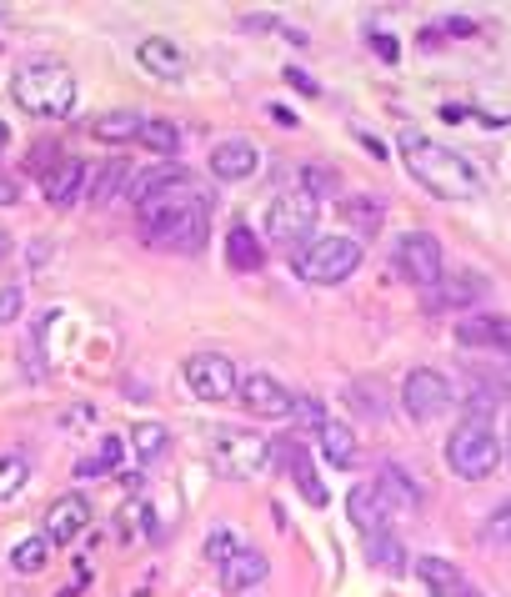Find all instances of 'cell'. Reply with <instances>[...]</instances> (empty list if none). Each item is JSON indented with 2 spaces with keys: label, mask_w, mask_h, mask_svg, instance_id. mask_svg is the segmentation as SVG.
<instances>
[{
  "label": "cell",
  "mask_w": 511,
  "mask_h": 597,
  "mask_svg": "<svg viewBox=\"0 0 511 597\" xmlns=\"http://www.w3.org/2000/svg\"><path fill=\"white\" fill-rule=\"evenodd\" d=\"M346 517H351V527L366 537V532H381V527L391 522V507L376 497V487H371V482H361V487H351V492H346Z\"/></svg>",
  "instance_id": "cell-20"
},
{
  "label": "cell",
  "mask_w": 511,
  "mask_h": 597,
  "mask_svg": "<svg viewBox=\"0 0 511 597\" xmlns=\"http://www.w3.org/2000/svg\"><path fill=\"white\" fill-rule=\"evenodd\" d=\"M116 527H121V537H141V532H151V527H156L151 502H146L141 492H131V497L121 502V512H116Z\"/></svg>",
  "instance_id": "cell-34"
},
{
  "label": "cell",
  "mask_w": 511,
  "mask_h": 597,
  "mask_svg": "<svg viewBox=\"0 0 511 597\" xmlns=\"http://www.w3.org/2000/svg\"><path fill=\"white\" fill-rule=\"evenodd\" d=\"M416 577L426 582V592L431 597H481L446 557H436V552H426V557H416Z\"/></svg>",
  "instance_id": "cell-16"
},
{
  "label": "cell",
  "mask_w": 511,
  "mask_h": 597,
  "mask_svg": "<svg viewBox=\"0 0 511 597\" xmlns=\"http://www.w3.org/2000/svg\"><path fill=\"white\" fill-rule=\"evenodd\" d=\"M136 211H141V241L156 246V251H186L191 256V251H201L211 241V211H216V201L191 176H176L171 186H161Z\"/></svg>",
  "instance_id": "cell-1"
},
{
  "label": "cell",
  "mask_w": 511,
  "mask_h": 597,
  "mask_svg": "<svg viewBox=\"0 0 511 597\" xmlns=\"http://www.w3.org/2000/svg\"><path fill=\"white\" fill-rule=\"evenodd\" d=\"M346 402H351L361 417H371V422H381L386 407H391V402H386V387H381L376 377H351V382H346Z\"/></svg>",
  "instance_id": "cell-29"
},
{
  "label": "cell",
  "mask_w": 511,
  "mask_h": 597,
  "mask_svg": "<svg viewBox=\"0 0 511 597\" xmlns=\"http://www.w3.org/2000/svg\"><path fill=\"white\" fill-rule=\"evenodd\" d=\"M16 201H21V181L0 171V206H16Z\"/></svg>",
  "instance_id": "cell-44"
},
{
  "label": "cell",
  "mask_w": 511,
  "mask_h": 597,
  "mask_svg": "<svg viewBox=\"0 0 511 597\" xmlns=\"http://www.w3.org/2000/svg\"><path fill=\"white\" fill-rule=\"evenodd\" d=\"M6 141H11V131H6V121H0V151H6Z\"/></svg>",
  "instance_id": "cell-48"
},
{
  "label": "cell",
  "mask_w": 511,
  "mask_h": 597,
  "mask_svg": "<svg viewBox=\"0 0 511 597\" xmlns=\"http://www.w3.org/2000/svg\"><path fill=\"white\" fill-rule=\"evenodd\" d=\"M341 216H346L361 236H371V231L381 226V201H371V196H346V201H341Z\"/></svg>",
  "instance_id": "cell-36"
},
{
  "label": "cell",
  "mask_w": 511,
  "mask_h": 597,
  "mask_svg": "<svg viewBox=\"0 0 511 597\" xmlns=\"http://www.w3.org/2000/svg\"><path fill=\"white\" fill-rule=\"evenodd\" d=\"M456 347H461V352H466V347H486V352L511 357V322H506V317H471V322L456 327Z\"/></svg>",
  "instance_id": "cell-18"
},
{
  "label": "cell",
  "mask_w": 511,
  "mask_h": 597,
  "mask_svg": "<svg viewBox=\"0 0 511 597\" xmlns=\"http://www.w3.org/2000/svg\"><path fill=\"white\" fill-rule=\"evenodd\" d=\"M446 467L461 482H481V477H491L501 467V442H496V432H491L486 417H466V422L451 427V437H446Z\"/></svg>",
  "instance_id": "cell-5"
},
{
  "label": "cell",
  "mask_w": 511,
  "mask_h": 597,
  "mask_svg": "<svg viewBox=\"0 0 511 597\" xmlns=\"http://www.w3.org/2000/svg\"><path fill=\"white\" fill-rule=\"evenodd\" d=\"M361 547H366V562L376 567V572H406V547H401V537L396 532H366L361 537Z\"/></svg>",
  "instance_id": "cell-26"
},
{
  "label": "cell",
  "mask_w": 511,
  "mask_h": 597,
  "mask_svg": "<svg viewBox=\"0 0 511 597\" xmlns=\"http://www.w3.org/2000/svg\"><path fill=\"white\" fill-rule=\"evenodd\" d=\"M121 457H126V437L106 432V442H101L91 457H81L76 472H81V477H111V472H121Z\"/></svg>",
  "instance_id": "cell-30"
},
{
  "label": "cell",
  "mask_w": 511,
  "mask_h": 597,
  "mask_svg": "<svg viewBox=\"0 0 511 597\" xmlns=\"http://www.w3.org/2000/svg\"><path fill=\"white\" fill-rule=\"evenodd\" d=\"M286 81H291V86H296L301 96H321V86H316V81H311V76H306L301 66H286Z\"/></svg>",
  "instance_id": "cell-42"
},
{
  "label": "cell",
  "mask_w": 511,
  "mask_h": 597,
  "mask_svg": "<svg viewBox=\"0 0 511 597\" xmlns=\"http://www.w3.org/2000/svg\"><path fill=\"white\" fill-rule=\"evenodd\" d=\"M211 467L231 482H251L271 467V442L246 427H216L211 432Z\"/></svg>",
  "instance_id": "cell-6"
},
{
  "label": "cell",
  "mask_w": 511,
  "mask_h": 597,
  "mask_svg": "<svg viewBox=\"0 0 511 597\" xmlns=\"http://www.w3.org/2000/svg\"><path fill=\"white\" fill-rule=\"evenodd\" d=\"M86 527H91V497H86V492H66V497H56V502L46 507V542H51V547L76 542Z\"/></svg>",
  "instance_id": "cell-13"
},
{
  "label": "cell",
  "mask_w": 511,
  "mask_h": 597,
  "mask_svg": "<svg viewBox=\"0 0 511 597\" xmlns=\"http://www.w3.org/2000/svg\"><path fill=\"white\" fill-rule=\"evenodd\" d=\"M416 46H421V51H431V46H441V31H421V36H416Z\"/></svg>",
  "instance_id": "cell-46"
},
{
  "label": "cell",
  "mask_w": 511,
  "mask_h": 597,
  "mask_svg": "<svg viewBox=\"0 0 511 597\" xmlns=\"http://www.w3.org/2000/svg\"><path fill=\"white\" fill-rule=\"evenodd\" d=\"M301 191L306 196H326V191H336V176L326 166H301Z\"/></svg>",
  "instance_id": "cell-38"
},
{
  "label": "cell",
  "mask_w": 511,
  "mask_h": 597,
  "mask_svg": "<svg viewBox=\"0 0 511 597\" xmlns=\"http://www.w3.org/2000/svg\"><path fill=\"white\" fill-rule=\"evenodd\" d=\"M56 322H61V312H46V317L26 332V342H21V372H26L31 382H46V337H51Z\"/></svg>",
  "instance_id": "cell-25"
},
{
  "label": "cell",
  "mask_w": 511,
  "mask_h": 597,
  "mask_svg": "<svg viewBox=\"0 0 511 597\" xmlns=\"http://www.w3.org/2000/svg\"><path fill=\"white\" fill-rule=\"evenodd\" d=\"M291 271L306 286H341L361 271V241L356 236H316L301 251H291Z\"/></svg>",
  "instance_id": "cell-4"
},
{
  "label": "cell",
  "mask_w": 511,
  "mask_h": 597,
  "mask_svg": "<svg viewBox=\"0 0 511 597\" xmlns=\"http://www.w3.org/2000/svg\"><path fill=\"white\" fill-rule=\"evenodd\" d=\"M21 307H26V291H21V286H0V327L16 322Z\"/></svg>",
  "instance_id": "cell-39"
},
{
  "label": "cell",
  "mask_w": 511,
  "mask_h": 597,
  "mask_svg": "<svg viewBox=\"0 0 511 597\" xmlns=\"http://www.w3.org/2000/svg\"><path fill=\"white\" fill-rule=\"evenodd\" d=\"M506 457H511V432H506Z\"/></svg>",
  "instance_id": "cell-49"
},
{
  "label": "cell",
  "mask_w": 511,
  "mask_h": 597,
  "mask_svg": "<svg viewBox=\"0 0 511 597\" xmlns=\"http://www.w3.org/2000/svg\"><path fill=\"white\" fill-rule=\"evenodd\" d=\"M236 552H241V527L226 522V527H211V532H206V557H211V562H231Z\"/></svg>",
  "instance_id": "cell-37"
},
{
  "label": "cell",
  "mask_w": 511,
  "mask_h": 597,
  "mask_svg": "<svg viewBox=\"0 0 511 597\" xmlns=\"http://www.w3.org/2000/svg\"><path fill=\"white\" fill-rule=\"evenodd\" d=\"M486 532H491V542H511V497L486 517Z\"/></svg>",
  "instance_id": "cell-40"
},
{
  "label": "cell",
  "mask_w": 511,
  "mask_h": 597,
  "mask_svg": "<svg viewBox=\"0 0 511 597\" xmlns=\"http://www.w3.org/2000/svg\"><path fill=\"white\" fill-rule=\"evenodd\" d=\"M136 141H141L146 151H156V156H166V161H171V156L181 151V141H186V136H181V126H176V121H146Z\"/></svg>",
  "instance_id": "cell-33"
},
{
  "label": "cell",
  "mask_w": 511,
  "mask_h": 597,
  "mask_svg": "<svg viewBox=\"0 0 511 597\" xmlns=\"http://www.w3.org/2000/svg\"><path fill=\"white\" fill-rule=\"evenodd\" d=\"M141 126H146V116L121 106V111L96 116V121H91V136H96V141H136V136H141Z\"/></svg>",
  "instance_id": "cell-28"
},
{
  "label": "cell",
  "mask_w": 511,
  "mask_h": 597,
  "mask_svg": "<svg viewBox=\"0 0 511 597\" xmlns=\"http://www.w3.org/2000/svg\"><path fill=\"white\" fill-rule=\"evenodd\" d=\"M46 557H51V542H46V532H36V537H21V542L11 547V572H21V577H36V572H46Z\"/></svg>",
  "instance_id": "cell-32"
},
{
  "label": "cell",
  "mask_w": 511,
  "mask_h": 597,
  "mask_svg": "<svg viewBox=\"0 0 511 597\" xmlns=\"http://www.w3.org/2000/svg\"><path fill=\"white\" fill-rule=\"evenodd\" d=\"M481 296H491V281L481 276V271H441V281L431 286V291H421V307L426 312H461V307H476Z\"/></svg>",
  "instance_id": "cell-11"
},
{
  "label": "cell",
  "mask_w": 511,
  "mask_h": 597,
  "mask_svg": "<svg viewBox=\"0 0 511 597\" xmlns=\"http://www.w3.org/2000/svg\"><path fill=\"white\" fill-rule=\"evenodd\" d=\"M46 201L56 206V211H71L76 201H86V186H91V166L81 161V156H61L51 171H46Z\"/></svg>",
  "instance_id": "cell-14"
},
{
  "label": "cell",
  "mask_w": 511,
  "mask_h": 597,
  "mask_svg": "<svg viewBox=\"0 0 511 597\" xmlns=\"http://www.w3.org/2000/svg\"><path fill=\"white\" fill-rule=\"evenodd\" d=\"M316 196H306L301 186L296 191H281L271 206H266V241L271 246H286V251H301L306 241H316Z\"/></svg>",
  "instance_id": "cell-7"
},
{
  "label": "cell",
  "mask_w": 511,
  "mask_h": 597,
  "mask_svg": "<svg viewBox=\"0 0 511 597\" xmlns=\"http://www.w3.org/2000/svg\"><path fill=\"white\" fill-rule=\"evenodd\" d=\"M371 487H376V497H381L391 512H411V507H421V487H416V482H411L396 462H386V467L376 472V482H371Z\"/></svg>",
  "instance_id": "cell-23"
},
{
  "label": "cell",
  "mask_w": 511,
  "mask_h": 597,
  "mask_svg": "<svg viewBox=\"0 0 511 597\" xmlns=\"http://www.w3.org/2000/svg\"><path fill=\"white\" fill-rule=\"evenodd\" d=\"M131 171H136V166H131L126 156H111L106 166H91V186H86V201H91V206H111V201H116V196H121V191L131 186Z\"/></svg>",
  "instance_id": "cell-22"
},
{
  "label": "cell",
  "mask_w": 511,
  "mask_h": 597,
  "mask_svg": "<svg viewBox=\"0 0 511 597\" xmlns=\"http://www.w3.org/2000/svg\"><path fill=\"white\" fill-rule=\"evenodd\" d=\"M396 151H401L406 171H411L431 196H441V201H471V196H481L476 166H471L466 156H456L451 146L431 141L426 131H401V136H396Z\"/></svg>",
  "instance_id": "cell-2"
},
{
  "label": "cell",
  "mask_w": 511,
  "mask_h": 597,
  "mask_svg": "<svg viewBox=\"0 0 511 597\" xmlns=\"http://www.w3.org/2000/svg\"><path fill=\"white\" fill-rule=\"evenodd\" d=\"M181 377H186V387H191V397H201V402H231L236 397V362L231 357H221V352H191L186 357V367H181Z\"/></svg>",
  "instance_id": "cell-8"
},
{
  "label": "cell",
  "mask_w": 511,
  "mask_h": 597,
  "mask_svg": "<svg viewBox=\"0 0 511 597\" xmlns=\"http://www.w3.org/2000/svg\"><path fill=\"white\" fill-rule=\"evenodd\" d=\"M401 407L411 422H436L451 412V382L436 367H411L401 382Z\"/></svg>",
  "instance_id": "cell-9"
},
{
  "label": "cell",
  "mask_w": 511,
  "mask_h": 597,
  "mask_svg": "<svg viewBox=\"0 0 511 597\" xmlns=\"http://www.w3.org/2000/svg\"><path fill=\"white\" fill-rule=\"evenodd\" d=\"M236 397H241V407H246L251 417H266V422H286V417L296 412V397H291L271 372H246V377L236 382Z\"/></svg>",
  "instance_id": "cell-12"
},
{
  "label": "cell",
  "mask_w": 511,
  "mask_h": 597,
  "mask_svg": "<svg viewBox=\"0 0 511 597\" xmlns=\"http://www.w3.org/2000/svg\"><path fill=\"white\" fill-rule=\"evenodd\" d=\"M226 261H231L236 271H261V266H266V241H261L246 221H236V226L226 231Z\"/></svg>",
  "instance_id": "cell-24"
},
{
  "label": "cell",
  "mask_w": 511,
  "mask_h": 597,
  "mask_svg": "<svg viewBox=\"0 0 511 597\" xmlns=\"http://www.w3.org/2000/svg\"><path fill=\"white\" fill-rule=\"evenodd\" d=\"M91 422H96V412H91V407H71V417H61V427H66V432H86Z\"/></svg>",
  "instance_id": "cell-43"
},
{
  "label": "cell",
  "mask_w": 511,
  "mask_h": 597,
  "mask_svg": "<svg viewBox=\"0 0 511 597\" xmlns=\"http://www.w3.org/2000/svg\"><path fill=\"white\" fill-rule=\"evenodd\" d=\"M316 447H321V457L331 462V467H356L361 462V447H356V432L341 422V417H326L321 427H316Z\"/></svg>",
  "instance_id": "cell-19"
},
{
  "label": "cell",
  "mask_w": 511,
  "mask_h": 597,
  "mask_svg": "<svg viewBox=\"0 0 511 597\" xmlns=\"http://www.w3.org/2000/svg\"><path fill=\"white\" fill-rule=\"evenodd\" d=\"M266 572H271L266 552L241 547L231 562H221V587H226V592H251V587H261V582H266Z\"/></svg>",
  "instance_id": "cell-21"
},
{
  "label": "cell",
  "mask_w": 511,
  "mask_h": 597,
  "mask_svg": "<svg viewBox=\"0 0 511 597\" xmlns=\"http://www.w3.org/2000/svg\"><path fill=\"white\" fill-rule=\"evenodd\" d=\"M396 271H401L411 286L431 291V286L441 281V271H446V261H441V241H436L431 231H406V236L396 241Z\"/></svg>",
  "instance_id": "cell-10"
},
{
  "label": "cell",
  "mask_w": 511,
  "mask_h": 597,
  "mask_svg": "<svg viewBox=\"0 0 511 597\" xmlns=\"http://www.w3.org/2000/svg\"><path fill=\"white\" fill-rule=\"evenodd\" d=\"M31 482V457L21 452H0V502H11Z\"/></svg>",
  "instance_id": "cell-35"
},
{
  "label": "cell",
  "mask_w": 511,
  "mask_h": 597,
  "mask_svg": "<svg viewBox=\"0 0 511 597\" xmlns=\"http://www.w3.org/2000/svg\"><path fill=\"white\" fill-rule=\"evenodd\" d=\"M371 51H376L386 66H396V61H401V46H396V36H381V31H371Z\"/></svg>",
  "instance_id": "cell-41"
},
{
  "label": "cell",
  "mask_w": 511,
  "mask_h": 597,
  "mask_svg": "<svg viewBox=\"0 0 511 597\" xmlns=\"http://www.w3.org/2000/svg\"><path fill=\"white\" fill-rule=\"evenodd\" d=\"M446 31H451V36H471L476 26H471V21H461V16H451V21H446Z\"/></svg>",
  "instance_id": "cell-45"
},
{
  "label": "cell",
  "mask_w": 511,
  "mask_h": 597,
  "mask_svg": "<svg viewBox=\"0 0 511 597\" xmlns=\"http://www.w3.org/2000/svg\"><path fill=\"white\" fill-rule=\"evenodd\" d=\"M11 96L26 116H46V121H61L76 111V76L61 66V61H26L16 66L11 76Z\"/></svg>",
  "instance_id": "cell-3"
},
{
  "label": "cell",
  "mask_w": 511,
  "mask_h": 597,
  "mask_svg": "<svg viewBox=\"0 0 511 597\" xmlns=\"http://www.w3.org/2000/svg\"><path fill=\"white\" fill-rule=\"evenodd\" d=\"M131 447H136V462H161L166 452H171V432L161 427V422H136L131 427Z\"/></svg>",
  "instance_id": "cell-31"
},
{
  "label": "cell",
  "mask_w": 511,
  "mask_h": 597,
  "mask_svg": "<svg viewBox=\"0 0 511 597\" xmlns=\"http://www.w3.org/2000/svg\"><path fill=\"white\" fill-rule=\"evenodd\" d=\"M136 61H141V71H151V76H161V81H181L186 66H191V56H186L171 36H146V41L136 46Z\"/></svg>",
  "instance_id": "cell-15"
},
{
  "label": "cell",
  "mask_w": 511,
  "mask_h": 597,
  "mask_svg": "<svg viewBox=\"0 0 511 597\" xmlns=\"http://www.w3.org/2000/svg\"><path fill=\"white\" fill-rule=\"evenodd\" d=\"M176 176H186L176 161H161V166H146V171H131V186H126V196H131V206H146L161 186H171Z\"/></svg>",
  "instance_id": "cell-27"
},
{
  "label": "cell",
  "mask_w": 511,
  "mask_h": 597,
  "mask_svg": "<svg viewBox=\"0 0 511 597\" xmlns=\"http://www.w3.org/2000/svg\"><path fill=\"white\" fill-rule=\"evenodd\" d=\"M256 166H261V156L251 141H216L211 146V176L216 181H246V176H256Z\"/></svg>",
  "instance_id": "cell-17"
},
{
  "label": "cell",
  "mask_w": 511,
  "mask_h": 597,
  "mask_svg": "<svg viewBox=\"0 0 511 597\" xmlns=\"http://www.w3.org/2000/svg\"><path fill=\"white\" fill-rule=\"evenodd\" d=\"M0 261H11V236L0 231Z\"/></svg>",
  "instance_id": "cell-47"
}]
</instances>
